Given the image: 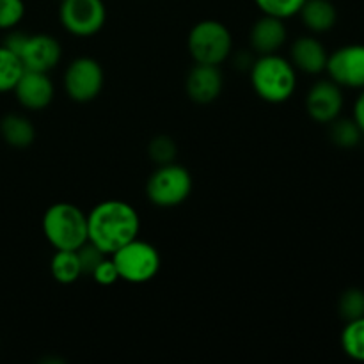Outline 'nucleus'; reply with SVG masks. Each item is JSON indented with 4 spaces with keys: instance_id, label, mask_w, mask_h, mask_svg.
<instances>
[{
    "instance_id": "5",
    "label": "nucleus",
    "mask_w": 364,
    "mask_h": 364,
    "mask_svg": "<svg viewBox=\"0 0 364 364\" xmlns=\"http://www.w3.org/2000/svg\"><path fill=\"white\" fill-rule=\"evenodd\" d=\"M4 46L13 50L20 57L25 70L50 73L63 57L60 43L50 34H25L11 32L4 41Z\"/></svg>"
},
{
    "instance_id": "4",
    "label": "nucleus",
    "mask_w": 364,
    "mask_h": 364,
    "mask_svg": "<svg viewBox=\"0 0 364 364\" xmlns=\"http://www.w3.org/2000/svg\"><path fill=\"white\" fill-rule=\"evenodd\" d=\"M187 48L194 63L220 66L233 52V38L223 21L203 20L188 32Z\"/></svg>"
},
{
    "instance_id": "26",
    "label": "nucleus",
    "mask_w": 364,
    "mask_h": 364,
    "mask_svg": "<svg viewBox=\"0 0 364 364\" xmlns=\"http://www.w3.org/2000/svg\"><path fill=\"white\" fill-rule=\"evenodd\" d=\"M77 255H78V259H80L82 272L87 274V276H91L92 270H95L96 267L100 265V262L107 256L105 252L100 251V249L96 247L95 244H91L89 240L85 242L82 247L77 249Z\"/></svg>"
},
{
    "instance_id": "16",
    "label": "nucleus",
    "mask_w": 364,
    "mask_h": 364,
    "mask_svg": "<svg viewBox=\"0 0 364 364\" xmlns=\"http://www.w3.org/2000/svg\"><path fill=\"white\" fill-rule=\"evenodd\" d=\"M299 14L304 27L315 34L329 32L338 21V11L331 0H306Z\"/></svg>"
},
{
    "instance_id": "11",
    "label": "nucleus",
    "mask_w": 364,
    "mask_h": 364,
    "mask_svg": "<svg viewBox=\"0 0 364 364\" xmlns=\"http://www.w3.org/2000/svg\"><path fill=\"white\" fill-rule=\"evenodd\" d=\"M343 91L336 82L318 80L306 95V110L315 123L329 124L338 119L343 110Z\"/></svg>"
},
{
    "instance_id": "21",
    "label": "nucleus",
    "mask_w": 364,
    "mask_h": 364,
    "mask_svg": "<svg viewBox=\"0 0 364 364\" xmlns=\"http://www.w3.org/2000/svg\"><path fill=\"white\" fill-rule=\"evenodd\" d=\"M329 124H331L329 137H331V141L338 146V148H343V149L355 148V146L361 142V139L364 137L354 119L338 117V119H334L333 123H329Z\"/></svg>"
},
{
    "instance_id": "27",
    "label": "nucleus",
    "mask_w": 364,
    "mask_h": 364,
    "mask_svg": "<svg viewBox=\"0 0 364 364\" xmlns=\"http://www.w3.org/2000/svg\"><path fill=\"white\" fill-rule=\"evenodd\" d=\"M91 277L95 279L96 284H100V287H112V284H116L117 281L121 279L119 272H117L116 269V263L112 262L110 256H105V258L100 262V265L92 270Z\"/></svg>"
},
{
    "instance_id": "3",
    "label": "nucleus",
    "mask_w": 364,
    "mask_h": 364,
    "mask_svg": "<svg viewBox=\"0 0 364 364\" xmlns=\"http://www.w3.org/2000/svg\"><path fill=\"white\" fill-rule=\"evenodd\" d=\"M43 235L55 251H77L87 242V213L73 203H53L43 215Z\"/></svg>"
},
{
    "instance_id": "18",
    "label": "nucleus",
    "mask_w": 364,
    "mask_h": 364,
    "mask_svg": "<svg viewBox=\"0 0 364 364\" xmlns=\"http://www.w3.org/2000/svg\"><path fill=\"white\" fill-rule=\"evenodd\" d=\"M50 272L60 284H73L80 279L82 267L77 251H55L50 262Z\"/></svg>"
},
{
    "instance_id": "10",
    "label": "nucleus",
    "mask_w": 364,
    "mask_h": 364,
    "mask_svg": "<svg viewBox=\"0 0 364 364\" xmlns=\"http://www.w3.org/2000/svg\"><path fill=\"white\" fill-rule=\"evenodd\" d=\"M326 71L340 87L364 89V45H345L329 53Z\"/></svg>"
},
{
    "instance_id": "7",
    "label": "nucleus",
    "mask_w": 364,
    "mask_h": 364,
    "mask_svg": "<svg viewBox=\"0 0 364 364\" xmlns=\"http://www.w3.org/2000/svg\"><path fill=\"white\" fill-rule=\"evenodd\" d=\"M192 192V176L180 164L156 166L146 183L149 203L159 208H174L188 199Z\"/></svg>"
},
{
    "instance_id": "13",
    "label": "nucleus",
    "mask_w": 364,
    "mask_h": 364,
    "mask_svg": "<svg viewBox=\"0 0 364 364\" xmlns=\"http://www.w3.org/2000/svg\"><path fill=\"white\" fill-rule=\"evenodd\" d=\"M13 91L20 105L28 110L46 109L55 95V87H53L50 75L31 70L23 71Z\"/></svg>"
},
{
    "instance_id": "19",
    "label": "nucleus",
    "mask_w": 364,
    "mask_h": 364,
    "mask_svg": "<svg viewBox=\"0 0 364 364\" xmlns=\"http://www.w3.org/2000/svg\"><path fill=\"white\" fill-rule=\"evenodd\" d=\"M341 348L350 359L364 363V316L345 323L341 331Z\"/></svg>"
},
{
    "instance_id": "8",
    "label": "nucleus",
    "mask_w": 364,
    "mask_h": 364,
    "mask_svg": "<svg viewBox=\"0 0 364 364\" xmlns=\"http://www.w3.org/2000/svg\"><path fill=\"white\" fill-rule=\"evenodd\" d=\"M59 20L71 36L91 38L105 25L107 7L103 0H60Z\"/></svg>"
},
{
    "instance_id": "15",
    "label": "nucleus",
    "mask_w": 364,
    "mask_h": 364,
    "mask_svg": "<svg viewBox=\"0 0 364 364\" xmlns=\"http://www.w3.org/2000/svg\"><path fill=\"white\" fill-rule=\"evenodd\" d=\"M329 53L322 41L311 36H301L290 46V63L295 70L306 75H320L326 71Z\"/></svg>"
},
{
    "instance_id": "20",
    "label": "nucleus",
    "mask_w": 364,
    "mask_h": 364,
    "mask_svg": "<svg viewBox=\"0 0 364 364\" xmlns=\"http://www.w3.org/2000/svg\"><path fill=\"white\" fill-rule=\"evenodd\" d=\"M23 71L20 57L7 46H0V92L13 91Z\"/></svg>"
},
{
    "instance_id": "22",
    "label": "nucleus",
    "mask_w": 364,
    "mask_h": 364,
    "mask_svg": "<svg viewBox=\"0 0 364 364\" xmlns=\"http://www.w3.org/2000/svg\"><path fill=\"white\" fill-rule=\"evenodd\" d=\"M338 311L345 322L364 316V290L361 288H348L341 294L338 302Z\"/></svg>"
},
{
    "instance_id": "17",
    "label": "nucleus",
    "mask_w": 364,
    "mask_h": 364,
    "mask_svg": "<svg viewBox=\"0 0 364 364\" xmlns=\"http://www.w3.org/2000/svg\"><path fill=\"white\" fill-rule=\"evenodd\" d=\"M0 134L4 141L13 148H28L34 142V124L20 114H7L0 121Z\"/></svg>"
},
{
    "instance_id": "1",
    "label": "nucleus",
    "mask_w": 364,
    "mask_h": 364,
    "mask_svg": "<svg viewBox=\"0 0 364 364\" xmlns=\"http://www.w3.org/2000/svg\"><path fill=\"white\" fill-rule=\"evenodd\" d=\"M141 233V217L130 203L107 199L87 213V240L110 256Z\"/></svg>"
},
{
    "instance_id": "24",
    "label": "nucleus",
    "mask_w": 364,
    "mask_h": 364,
    "mask_svg": "<svg viewBox=\"0 0 364 364\" xmlns=\"http://www.w3.org/2000/svg\"><path fill=\"white\" fill-rule=\"evenodd\" d=\"M304 2L306 0H255L263 14L281 18V20H288V18L299 14Z\"/></svg>"
},
{
    "instance_id": "12",
    "label": "nucleus",
    "mask_w": 364,
    "mask_h": 364,
    "mask_svg": "<svg viewBox=\"0 0 364 364\" xmlns=\"http://www.w3.org/2000/svg\"><path fill=\"white\" fill-rule=\"evenodd\" d=\"M224 87V77L219 66L212 64H198L191 68L185 80V89L192 102L199 105H208L215 102Z\"/></svg>"
},
{
    "instance_id": "28",
    "label": "nucleus",
    "mask_w": 364,
    "mask_h": 364,
    "mask_svg": "<svg viewBox=\"0 0 364 364\" xmlns=\"http://www.w3.org/2000/svg\"><path fill=\"white\" fill-rule=\"evenodd\" d=\"M352 119L355 121V124H358L359 130L364 135V89L354 103V116H352Z\"/></svg>"
},
{
    "instance_id": "2",
    "label": "nucleus",
    "mask_w": 364,
    "mask_h": 364,
    "mask_svg": "<svg viewBox=\"0 0 364 364\" xmlns=\"http://www.w3.org/2000/svg\"><path fill=\"white\" fill-rule=\"evenodd\" d=\"M251 85L267 103H284L295 95L297 70L279 53L259 55L251 64Z\"/></svg>"
},
{
    "instance_id": "23",
    "label": "nucleus",
    "mask_w": 364,
    "mask_h": 364,
    "mask_svg": "<svg viewBox=\"0 0 364 364\" xmlns=\"http://www.w3.org/2000/svg\"><path fill=\"white\" fill-rule=\"evenodd\" d=\"M176 153V142L169 135H156L148 144V156L156 166H166V164L174 162Z\"/></svg>"
},
{
    "instance_id": "6",
    "label": "nucleus",
    "mask_w": 364,
    "mask_h": 364,
    "mask_svg": "<svg viewBox=\"0 0 364 364\" xmlns=\"http://www.w3.org/2000/svg\"><path fill=\"white\" fill-rule=\"evenodd\" d=\"M119 277L130 284H144L155 279L159 274L162 259L156 247L149 242L134 238L110 255Z\"/></svg>"
},
{
    "instance_id": "9",
    "label": "nucleus",
    "mask_w": 364,
    "mask_h": 364,
    "mask_svg": "<svg viewBox=\"0 0 364 364\" xmlns=\"http://www.w3.org/2000/svg\"><path fill=\"white\" fill-rule=\"evenodd\" d=\"M105 75L102 64L92 57H77L64 71V91L73 102L87 103L98 98Z\"/></svg>"
},
{
    "instance_id": "25",
    "label": "nucleus",
    "mask_w": 364,
    "mask_h": 364,
    "mask_svg": "<svg viewBox=\"0 0 364 364\" xmlns=\"http://www.w3.org/2000/svg\"><path fill=\"white\" fill-rule=\"evenodd\" d=\"M25 16L23 0H0V31L14 28Z\"/></svg>"
},
{
    "instance_id": "14",
    "label": "nucleus",
    "mask_w": 364,
    "mask_h": 364,
    "mask_svg": "<svg viewBox=\"0 0 364 364\" xmlns=\"http://www.w3.org/2000/svg\"><path fill=\"white\" fill-rule=\"evenodd\" d=\"M288 39V28L284 20L276 16L263 14L256 23L252 25L249 32V43L251 48L258 55H269V53H277L284 46Z\"/></svg>"
}]
</instances>
